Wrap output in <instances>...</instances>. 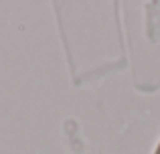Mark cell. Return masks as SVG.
<instances>
[{"mask_svg":"<svg viewBox=\"0 0 160 154\" xmlns=\"http://www.w3.org/2000/svg\"><path fill=\"white\" fill-rule=\"evenodd\" d=\"M154 154H160V142H158V146H156V150H154Z\"/></svg>","mask_w":160,"mask_h":154,"instance_id":"obj_1","label":"cell"}]
</instances>
